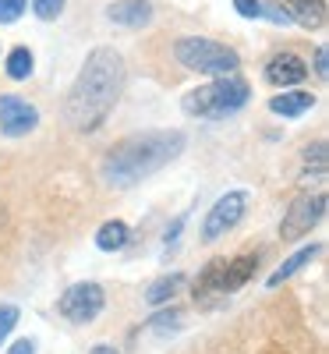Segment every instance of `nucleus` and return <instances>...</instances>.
Listing matches in <instances>:
<instances>
[{
	"instance_id": "f257e3e1",
	"label": "nucleus",
	"mask_w": 329,
	"mask_h": 354,
	"mask_svg": "<svg viewBox=\"0 0 329 354\" xmlns=\"http://www.w3.org/2000/svg\"><path fill=\"white\" fill-rule=\"evenodd\" d=\"M124 82H128V68H124V57L117 53L113 46H96L85 53V64L78 68L71 88H68V100H64V121L88 135V131H100L106 124V117L113 113L117 100L124 93Z\"/></svg>"
},
{
	"instance_id": "f03ea898",
	"label": "nucleus",
	"mask_w": 329,
	"mask_h": 354,
	"mask_svg": "<svg viewBox=\"0 0 329 354\" xmlns=\"http://www.w3.org/2000/svg\"><path fill=\"white\" fill-rule=\"evenodd\" d=\"M185 131H142V135H128L113 145L100 163V177L110 188H135L145 177H153L156 170H163L167 163H173L185 153Z\"/></svg>"
},
{
	"instance_id": "7ed1b4c3",
	"label": "nucleus",
	"mask_w": 329,
	"mask_h": 354,
	"mask_svg": "<svg viewBox=\"0 0 329 354\" xmlns=\"http://www.w3.org/2000/svg\"><path fill=\"white\" fill-rule=\"evenodd\" d=\"M248 100H252L248 82L237 75H223V78H213L209 85H198L191 93H185L181 110L188 117H198V121H220L227 113H237Z\"/></svg>"
},
{
	"instance_id": "20e7f679",
	"label": "nucleus",
	"mask_w": 329,
	"mask_h": 354,
	"mask_svg": "<svg viewBox=\"0 0 329 354\" xmlns=\"http://www.w3.org/2000/svg\"><path fill=\"white\" fill-rule=\"evenodd\" d=\"M173 57L177 64L195 71V75H209V78H223V75H237L241 68V53L227 43L205 39V36H185L173 43Z\"/></svg>"
},
{
	"instance_id": "39448f33",
	"label": "nucleus",
	"mask_w": 329,
	"mask_h": 354,
	"mask_svg": "<svg viewBox=\"0 0 329 354\" xmlns=\"http://www.w3.org/2000/svg\"><path fill=\"white\" fill-rule=\"evenodd\" d=\"M252 270H255V259H252V255L234 259V262L216 259V262L198 277V283H195V301H205L209 294H223V298H227V294H234L237 287L248 283Z\"/></svg>"
},
{
	"instance_id": "423d86ee",
	"label": "nucleus",
	"mask_w": 329,
	"mask_h": 354,
	"mask_svg": "<svg viewBox=\"0 0 329 354\" xmlns=\"http://www.w3.org/2000/svg\"><path fill=\"white\" fill-rule=\"evenodd\" d=\"M326 216V192H305L297 195L287 213H283V223H280V238L283 241H297L312 234V227H319V220Z\"/></svg>"
},
{
	"instance_id": "0eeeda50",
	"label": "nucleus",
	"mask_w": 329,
	"mask_h": 354,
	"mask_svg": "<svg viewBox=\"0 0 329 354\" xmlns=\"http://www.w3.org/2000/svg\"><path fill=\"white\" fill-rule=\"evenodd\" d=\"M245 209H248V192H227V195H220L213 205H209V213H205L202 241H220L227 230H234L237 223H241Z\"/></svg>"
},
{
	"instance_id": "6e6552de",
	"label": "nucleus",
	"mask_w": 329,
	"mask_h": 354,
	"mask_svg": "<svg viewBox=\"0 0 329 354\" xmlns=\"http://www.w3.org/2000/svg\"><path fill=\"white\" fill-rule=\"evenodd\" d=\"M103 305H106V294H103L100 283H75V287H68L61 294V305H57V308H61V315L68 322L85 326V322H93L103 312Z\"/></svg>"
},
{
	"instance_id": "1a4fd4ad",
	"label": "nucleus",
	"mask_w": 329,
	"mask_h": 354,
	"mask_svg": "<svg viewBox=\"0 0 329 354\" xmlns=\"http://www.w3.org/2000/svg\"><path fill=\"white\" fill-rule=\"evenodd\" d=\"M39 128V110L21 96H0V131L8 138H21Z\"/></svg>"
},
{
	"instance_id": "9d476101",
	"label": "nucleus",
	"mask_w": 329,
	"mask_h": 354,
	"mask_svg": "<svg viewBox=\"0 0 329 354\" xmlns=\"http://www.w3.org/2000/svg\"><path fill=\"white\" fill-rule=\"evenodd\" d=\"M308 78V64L297 53H276L273 61L265 64V82L276 88H294Z\"/></svg>"
},
{
	"instance_id": "9b49d317",
	"label": "nucleus",
	"mask_w": 329,
	"mask_h": 354,
	"mask_svg": "<svg viewBox=\"0 0 329 354\" xmlns=\"http://www.w3.org/2000/svg\"><path fill=\"white\" fill-rule=\"evenodd\" d=\"M153 4L149 0H113V4L106 8V18L113 25H124V28H142L153 21Z\"/></svg>"
},
{
	"instance_id": "f8f14e48",
	"label": "nucleus",
	"mask_w": 329,
	"mask_h": 354,
	"mask_svg": "<svg viewBox=\"0 0 329 354\" xmlns=\"http://www.w3.org/2000/svg\"><path fill=\"white\" fill-rule=\"evenodd\" d=\"M280 8L290 21H297L308 32L326 25V0H280Z\"/></svg>"
},
{
	"instance_id": "ddd939ff",
	"label": "nucleus",
	"mask_w": 329,
	"mask_h": 354,
	"mask_svg": "<svg viewBox=\"0 0 329 354\" xmlns=\"http://www.w3.org/2000/svg\"><path fill=\"white\" fill-rule=\"evenodd\" d=\"M234 11L241 18H258V21H273V25H290L280 4L273 0H234Z\"/></svg>"
},
{
	"instance_id": "4468645a",
	"label": "nucleus",
	"mask_w": 329,
	"mask_h": 354,
	"mask_svg": "<svg viewBox=\"0 0 329 354\" xmlns=\"http://www.w3.org/2000/svg\"><path fill=\"white\" fill-rule=\"evenodd\" d=\"M315 106V96L312 93H301V88H294V93H280L269 100V110H273L276 117H301Z\"/></svg>"
},
{
	"instance_id": "2eb2a0df",
	"label": "nucleus",
	"mask_w": 329,
	"mask_h": 354,
	"mask_svg": "<svg viewBox=\"0 0 329 354\" xmlns=\"http://www.w3.org/2000/svg\"><path fill=\"white\" fill-rule=\"evenodd\" d=\"M315 255H322V245H308V248H301V252H294V255L280 266V270L265 280V287H280V283H283V280H290L294 273H301V270H305V266H308Z\"/></svg>"
},
{
	"instance_id": "dca6fc26",
	"label": "nucleus",
	"mask_w": 329,
	"mask_h": 354,
	"mask_svg": "<svg viewBox=\"0 0 329 354\" xmlns=\"http://www.w3.org/2000/svg\"><path fill=\"white\" fill-rule=\"evenodd\" d=\"M128 241H131V230H128L124 220H106L100 227V234H96V248L100 252H121Z\"/></svg>"
},
{
	"instance_id": "f3484780",
	"label": "nucleus",
	"mask_w": 329,
	"mask_h": 354,
	"mask_svg": "<svg viewBox=\"0 0 329 354\" xmlns=\"http://www.w3.org/2000/svg\"><path fill=\"white\" fill-rule=\"evenodd\" d=\"M185 287V273H170V277H160L156 283H149V290H145V301L149 305H163V301H170L177 290Z\"/></svg>"
},
{
	"instance_id": "a211bd4d",
	"label": "nucleus",
	"mask_w": 329,
	"mask_h": 354,
	"mask_svg": "<svg viewBox=\"0 0 329 354\" xmlns=\"http://www.w3.org/2000/svg\"><path fill=\"white\" fill-rule=\"evenodd\" d=\"M32 68H36V57H32V50H28V46H15V50L8 53V64H4L8 78L25 82L28 75H32Z\"/></svg>"
},
{
	"instance_id": "6ab92c4d",
	"label": "nucleus",
	"mask_w": 329,
	"mask_h": 354,
	"mask_svg": "<svg viewBox=\"0 0 329 354\" xmlns=\"http://www.w3.org/2000/svg\"><path fill=\"white\" fill-rule=\"evenodd\" d=\"M68 8V0H32V15L39 21H53V18H61Z\"/></svg>"
},
{
	"instance_id": "aec40b11",
	"label": "nucleus",
	"mask_w": 329,
	"mask_h": 354,
	"mask_svg": "<svg viewBox=\"0 0 329 354\" xmlns=\"http://www.w3.org/2000/svg\"><path fill=\"white\" fill-rule=\"evenodd\" d=\"M28 8V0H0V25H11L25 15Z\"/></svg>"
},
{
	"instance_id": "412c9836",
	"label": "nucleus",
	"mask_w": 329,
	"mask_h": 354,
	"mask_svg": "<svg viewBox=\"0 0 329 354\" xmlns=\"http://www.w3.org/2000/svg\"><path fill=\"white\" fill-rule=\"evenodd\" d=\"M305 163H308V167H315V177H322V174H326V142L308 145V149H305Z\"/></svg>"
},
{
	"instance_id": "4be33fe9",
	"label": "nucleus",
	"mask_w": 329,
	"mask_h": 354,
	"mask_svg": "<svg viewBox=\"0 0 329 354\" xmlns=\"http://www.w3.org/2000/svg\"><path fill=\"white\" fill-rule=\"evenodd\" d=\"M15 326H18V308L15 305H0V344L11 337Z\"/></svg>"
},
{
	"instance_id": "5701e85b",
	"label": "nucleus",
	"mask_w": 329,
	"mask_h": 354,
	"mask_svg": "<svg viewBox=\"0 0 329 354\" xmlns=\"http://www.w3.org/2000/svg\"><path fill=\"white\" fill-rule=\"evenodd\" d=\"M315 75H319L322 82H326V75H329V50H326V46L315 50Z\"/></svg>"
},
{
	"instance_id": "b1692460",
	"label": "nucleus",
	"mask_w": 329,
	"mask_h": 354,
	"mask_svg": "<svg viewBox=\"0 0 329 354\" xmlns=\"http://www.w3.org/2000/svg\"><path fill=\"white\" fill-rule=\"evenodd\" d=\"M8 354H36V344H32V340H15V344L8 347Z\"/></svg>"
},
{
	"instance_id": "393cba45",
	"label": "nucleus",
	"mask_w": 329,
	"mask_h": 354,
	"mask_svg": "<svg viewBox=\"0 0 329 354\" xmlns=\"http://www.w3.org/2000/svg\"><path fill=\"white\" fill-rule=\"evenodd\" d=\"M93 354H121V351H113L110 344H96V347H93Z\"/></svg>"
},
{
	"instance_id": "a878e982",
	"label": "nucleus",
	"mask_w": 329,
	"mask_h": 354,
	"mask_svg": "<svg viewBox=\"0 0 329 354\" xmlns=\"http://www.w3.org/2000/svg\"><path fill=\"white\" fill-rule=\"evenodd\" d=\"M0 223H4V209H0Z\"/></svg>"
}]
</instances>
